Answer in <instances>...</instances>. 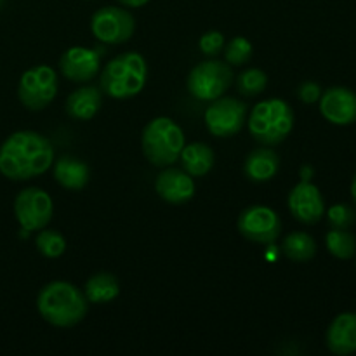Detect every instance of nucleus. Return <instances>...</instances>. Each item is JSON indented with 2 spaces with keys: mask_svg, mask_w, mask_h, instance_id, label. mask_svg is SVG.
Listing matches in <instances>:
<instances>
[{
  "mask_svg": "<svg viewBox=\"0 0 356 356\" xmlns=\"http://www.w3.org/2000/svg\"><path fill=\"white\" fill-rule=\"evenodd\" d=\"M103 106V94L97 87L86 86L73 90L65 104L66 115L73 120L87 122L97 113Z\"/></svg>",
  "mask_w": 356,
  "mask_h": 356,
  "instance_id": "a211bd4d",
  "label": "nucleus"
},
{
  "mask_svg": "<svg viewBox=\"0 0 356 356\" xmlns=\"http://www.w3.org/2000/svg\"><path fill=\"white\" fill-rule=\"evenodd\" d=\"M103 49L70 47L59 59V70L72 82H90L99 73Z\"/></svg>",
  "mask_w": 356,
  "mask_h": 356,
  "instance_id": "ddd939ff",
  "label": "nucleus"
},
{
  "mask_svg": "<svg viewBox=\"0 0 356 356\" xmlns=\"http://www.w3.org/2000/svg\"><path fill=\"white\" fill-rule=\"evenodd\" d=\"M233 70L228 63L204 61L198 63L186 79V89L195 99L214 101L221 97L233 83Z\"/></svg>",
  "mask_w": 356,
  "mask_h": 356,
  "instance_id": "423d86ee",
  "label": "nucleus"
},
{
  "mask_svg": "<svg viewBox=\"0 0 356 356\" xmlns=\"http://www.w3.org/2000/svg\"><path fill=\"white\" fill-rule=\"evenodd\" d=\"M198 47H200V51L204 52L205 56H211V58H214V56H218L219 52L222 51V47H225V35L221 33V31H207V33H204L200 37V40H198Z\"/></svg>",
  "mask_w": 356,
  "mask_h": 356,
  "instance_id": "cd10ccee",
  "label": "nucleus"
},
{
  "mask_svg": "<svg viewBox=\"0 0 356 356\" xmlns=\"http://www.w3.org/2000/svg\"><path fill=\"white\" fill-rule=\"evenodd\" d=\"M54 205L47 191L40 188H24L14 200V216L23 232H37L51 222Z\"/></svg>",
  "mask_w": 356,
  "mask_h": 356,
  "instance_id": "9d476101",
  "label": "nucleus"
},
{
  "mask_svg": "<svg viewBox=\"0 0 356 356\" xmlns=\"http://www.w3.org/2000/svg\"><path fill=\"white\" fill-rule=\"evenodd\" d=\"M54 179L59 186L70 191H80L87 186L90 179V169L83 160L76 156L65 155L56 162Z\"/></svg>",
  "mask_w": 356,
  "mask_h": 356,
  "instance_id": "6ab92c4d",
  "label": "nucleus"
},
{
  "mask_svg": "<svg viewBox=\"0 0 356 356\" xmlns=\"http://www.w3.org/2000/svg\"><path fill=\"white\" fill-rule=\"evenodd\" d=\"M351 198H353L355 205H356V174L353 177V183H351Z\"/></svg>",
  "mask_w": 356,
  "mask_h": 356,
  "instance_id": "7c9ffc66",
  "label": "nucleus"
},
{
  "mask_svg": "<svg viewBox=\"0 0 356 356\" xmlns=\"http://www.w3.org/2000/svg\"><path fill=\"white\" fill-rule=\"evenodd\" d=\"M143 153L155 167H169L177 162L184 148L183 129L169 117H156L146 124L141 136Z\"/></svg>",
  "mask_w": 356,
  "mask_h": 356,
  "instance_id": "39448f33",
  "label": "nucleus"
},
{
  "mask_svg": "<svg viewBox=\"0 0 356 356\" xmlns=\"http://www.w3.org/2000/svg\"><path fill=\"white\" fill-rule=\"evenodd\" d=\"M238 232L250 242L270 245L280 236L282 221L273 209L266 205H250L238 216Z\"/></svg>",
  "mask_w": 356,
  "mask_h": 356,
  "instance_id": "9b49d317",
  "label": "nucleus"
},
{
  "mask_svg": "<svg viewBox=\"0 0 356 356\" xmlns=\"http://www.w3.org/2000/svg\"><path fill=\"white\" fill-rule=\"evenodd\" d=\"M252 44L245 37H235L225 49V58L229 66H243L252 58Z\"/></svg>",
  "mask_w": 356,
  "mask_h": 356,
  "instance_id": "a878e982",
  "label": "nucleus"
},
{
  "mask_svg": "<svg viewBox=\"0 0 356 356\" xmlns=\"http://www.w3.org/2000/svg\"><path fill=\"white\" fill-rule=\"evenodd\" d=\"M54 162V148L45 136L17 131L0 146V174L10 181H26L47 172Z\"/></svg>",
  "mask_w": 356,
  "mask_h": 356,
  "instance_id": "f257e3e1",
  "label": "nucleus"
},
{
  "mask_svg": "<svg viewBox=\"0 0 356 356\" xmlns=\"http://www.w3.org/2000/svg\"><path fill=\"white\" fill-rule=\"evenodd\" d=\"M249 132L259 145L277 146L294 129V111L284 99L271 97L257 103L249 115Z\"/></svg>",
  "mask_w": 356,
  "mask_h": 356,
  "instance_id": "20e7f679",
  "label": "nucleus"
},
{
  "mask_svg": "<svg viewBox=\"0 0 356 356\" xmlns=\"http://www.w3.org/2000/svg\"><path fill=\"white\" fill-rule=\"evenodd\" d=\"M2 3H3V0H0V7H2Z\"/></svg>",
  "mask_w": 356,
  "mask_h": 356,
  "instance_id": "2f4dec72",
  "label": "nucleus"
},
{
  "mask_svg": "<svg viewBox=\"0 0 356 356\" xmlns=\"http://www.w3.org/2000/svg\"><path fill=\"white\" fill-rule=\"evenodd\" d=\"M287 204L292 218H296L302 225H316L325 216V200H323L322 191L308 179L301 181L292 188Z\"/></svg>",
  "mask_w": 356,
  "mask_h": 356,
  "instance_id": "f8f14e48",
  "label": "nucleus"
},
{
  "mask_svg": "<svg viewBox=\"0 0 356 356\" xmlns=\"http://www.w3.org/2000/svg\"><path fill=\"white\" fill-rule=\"evenodd\" d=\"M325 343L330 353L348 356L356 353V313L346 312L332 320L325 334Z\"/></svg>",
  "mask_w": 356,
  "mask_h": 356,
  "instance_id": "dca6fc26",
  "label": "nucleus"
},
{
  "mask_svg": "<svg viewBox=\"0 0 356 356\" xmlns=\"http://www.w3.org/2000/svg\"><path fill=\"white\" fill-rule=\"evenodd\" d=\"M37 309L42 318L52 327L70 329L86 318L89 301L76 285L56 280L40 289L37 296Z\"/></svg>",
  "mask_w": 356,
  "mask_h": 356,
  "instance_id": "f03ea898",
  "label": "nucleus"
},
{
  "mask_svg": "<svg viewBox=\"0 0 356 356\" xmlns=\"http://www.w3.org/2000/svg\"><path fill=\"white\" fill-rule=\"evenodd\" d=\"M325 245L330 256L341 261H348L356 254V236L348 229L330 228L325 236Z\"/></svg>",
  "mask_w": 356,
  "mask_h": 356,
  "instance_id": "5701e85b",
  "label": "nucleus"
},
{
  "mask_svg": "<svg viewBox=\"0 0 356 356\" xmlns=\"http://www.w3.org/2000/svg\"><path fill=\"white\" fill-rule=\"evenodd\" d=\"M58 94V75L47 65H38L21 75L17 97L31 111H40L54 101Z\"/></svg>",
  "mask_w": 356,
  "mask_h": 356,
  "instance_id": "0eeeda50",
  "label": "nucleus"
},
{
  "mask_svg": "<svg viewBox=\"0 0 356 356\" xmlns=\"http://www.w3.org/2000/svg\"><path fill=\"white\" fill-rule=\"evenodd\" d=\"M90 31L106 45H120L131 40L136 31V19L122 7H101L90 17Z\"/></svg>",
  "mask_w": 356,
  "mask_h": 356,
  "instance_id": "6e6552de",
  "label": "nucleus"
},
{
  "mask_svg": "<svg viewBox=\"0 0 356 356\" xmlns=\"http://www.w3.org/2000/svg\"><path fill=\"white\" fill-rule=\"evenodd\" d=\"M322 92H323V90H322V87L318 86V83L308 80V82H302L301 86H299L298 97H299V101H302V103L313 104V103H316V101L320 99Z\"/></svg>",
  "mask_w": 356,
  "mask_h": 356,
  "instance_id": "c85d7f7f",
  "label": "nucleus"
},
{
  "mask_svg": "<svg viewBox=\"0 0 356 356\" xmlns=\"http://www.w3.org/2000/svg\"><path fill=\"white\" fill-rule=\"evenodd\" d=\"M179 160L184 172L190 174L191 177H204L214 167L216 155L211 146L205 143H191L184 145V148L181 149Z\"/></svg>",
  "mask_w": 356,
  "mask_h": 356,
  "instance_id": "aec40b11",
  "label": "nucleus"
},
{
  "mask_svg": "<svg viewBox=\"0 0 356 356\" xmlns=\"http://www.w3.org/2000/svg\"><path fill=\"white\" fill-rule=\"evenodd\" d=\"M327 221L330 228L336 229H350L356 222V211L355 207L348 204H336L325 211Z\"/></svg>",
  "mask_w": 356,
  "mask_h": 356,
  "instance_id": "bb28decb",
  "label": "nucleus"
},
{
  "mask_svg": "<svg viewBox=\"0 0 356 356\" xmlns=\"http://www.w3.org/2000/svg\"><path fill=\"white\" fill-rule=\"evenodd\" d=\"M37 250L47 259H58L66 250V238L56 229L42 228L35 238Z\"/></svg>",
  "mask_w": 356,
  "mask_h": 356,
  "instance_id": "b1692460",
  "label": "nucleus"
},
{
  "mask_svg": "<svg viewBox=\"0 0 356 356\" xmlns=\"http://www.w3.org/2000/svg\"><path fill=\"white\" fill-rule=\"evenodd\" d=\"M155 191L170 205H184L195 197L193 177L183 169H163L155 179Z\"/></svg>",
  "mask_w": 356,
  "mask_h": 356,
  "instance_id": "2eb2a0df",
  "label": "nucleus"
},
{
  "mask_svg": "<svg viewBox=\"0 0 356 356\" xmlns=\"http://www.w3.org/2000/svg\"><path fill=\"white\" fill-rule=\"evenodd\" d=\"M320 113L334 125H351L356 122V92L348 87H330L318 99Z\"/></svg>",
  "mask_w": 356,
  "mask_h": 356,
  "instance_id": "4468645a",
  "label": "nucleus"
},
{
  "mask_svg": "<svg viewBox=\"0 0 356 356\" xmlns=\"http://www.w3.org/2000/svg\"><path fill=\"white\" fill-rule=\"evenodd\" d=\"M268 86V75L259 68H247L236 79V89L242 96L254 97L264 92Z\"/></svg>",
  "mask_w": 356,
  "mask_h": 356,
  "instance_id": "393cba45",
  "label": "nucleus"
},
{
  "mask_svg": "<svg viewBox=\"0 0 356 356\" xmlns=\"http://www.w3.org/2000/svg\"><path fill=\"white\" fill-rule=\"evenodd\" d=\"M148 65L139 52H124L111 59L101 72L99 87L113 99H131L146 86Z\"/></svg>",
  "mask_w": 356,
  "mask_h": 356,
  "instance_id": "7ed1b4c3",
  "label": "nucleus"
},
{
  "mask_svg": "<svg viewBox=\"0 0 356 356\" xmlns=\"http://www.w3.org/2000/svg\"><path fill=\"white\" fill-rule=\"evenodd\" d=\"M278 169H280V156L270 146L252 149L243 162V174L252 183H266L273 179Z\"/></svg>",
  "mask_w": 356,
  "mask_h": 356,
  "instance_id": "f3484780",
  "label": "nucleus"
},
{
  "mask_svg": "<svg viewBox=\"0 0 356 356\" xmlns=\"http://www.w3.org/2000/svg\"><path fill=\"white\" fill-rule=\"evenodd\" d=\"M247 122V104L236 97H218L205 110V125L216 138H232Z\"/></svg>",
  "mask_w": 356,
  "mask_h": 356,
  "instance_id": "1a4fd4ad",
  "label": "nucleus"
},
{
  "mask_svg": "<svg viewBox=\"0 0 356 356\" xmlns=\"http://www.w3.org/2000/svg\"><path fill=\"white\" fill-rule=\"evenodd\" d=\"M282 254L294 263H308L316 256V242L305 232H294L282 242Z\"/></svg>",
  "mask_w": 356,
  "mask_h": 356,
  "instance_id": "4be33fe9",
  "label": "nucleus"
},
{
  "mask_svg": "<svg viewBox=\"0 0 356 356\" xmlns=\"http://www.w3.org/2000/svg\"><path fill=\"white\" fill-rule=\"evenodd\" d=\"M118 2H120L122 6H125V7H131V9H138V7L146 6L149 0H118Z\"/></svg>",
  "mask_w": 356,
  "mask_h": 356,
  "instance_id": "c756f323",
  "label": "nucleus"
},
{
  "mask_svg": "<svg viewBox=\"0 0 356 356\" xmlns=\"http://www.w3.org/2000/svg\"><path fill=\"white\" fill-rule=\"evenodd\" d=\"M83 294H86L89 302H94V305H106V302L115 301L120 296V284H118V280L111 273L99 271V273L92 275L86 282Z\"/></svg>",
  "mask_w": 356,
  "mask_h": 356,
  "instance_id": "412c9836",
  "label": "nucleus"
}]
</instances>
